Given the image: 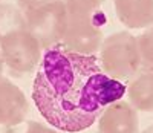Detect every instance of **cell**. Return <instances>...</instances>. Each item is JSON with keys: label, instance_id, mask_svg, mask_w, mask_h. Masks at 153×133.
I'll return each instance as SVG.
<instances>
[{"label": "cell", "instance_id": "9c48e42d", "mask_svg": "<svg viewBox=\"0 0 153 133\" xmlns=\"http://www.w3.org/2000/svg\"><path fill=\"white\" fill-rule=\"evenodd\" d=\"M127 98L138 112L153 113V71H139L127 84Z\"/></svg>", "mask_w": 153, "mask_h": 133}, {"label": "cell", "instance_id": "3957f363", "mask_svg": "<svg viewBox=\"0 0 153 133\" xmlns=\"http://www.w3.org/2000/svg\"><path fill=\"white\" fill-rule=\"evenodd\" d=\"M17 6L43 51L61 46L68 25L65 0H17Z\"/></svg>", "mask_w": 153, "mask_h": 133}, {"label": "cell", "instance_id": "9a60e30c", "mask_svg": "<svg viewBox=\"0 0 153 133\" xmlns=\"http://www.w3.org/2000/svg\"><path fill=\"white\" fill-rule=\"evenodd\" d=\"M0 3H2V0H0Z\"/></svg>", "mask_w": 153, "mask_h": 133}, {"label": "cell", "instance_id": "30bf717a", "mask_svg": "<svg viewBox=\"0 0 153 133\" xmlns=\"http://www.w3.org/2000/svg\"><path fill=\"white\" fill-rule=\"evenodd\" d=\"M22 26H28V23L19 6L0 3V38L6 32L16 28H22Z\"/></svg>", "mask_w": 153, "mask_h": 133}, {"label": "cell", "instance_id": "4fadbf2b", "mask_svg": "<svg viewBox=\"0 0 153 133\" xmlns=\"http://www.w3.org/2000/svg\"><path fill=\"white\" fill-rule=\"evenodd\" d=\"M3 68H5V63H3L2 55H0V77H3Z\"/></svg>", "mask_w": 153, "mask_h": 133}, {"label": "cell", "instance_id": "8992f818", "mask_svg": "<svg viewBox=\"0 0 153 133\" xmlns=\"http://www.w3.org/2000/svg\"><path fill=\"white\" fill-rule=\"evenodd\" d=\"M29 113L28 100L19 86L0 77V126L14 127L22 124Z\"/></svg>", "mask_w": 153, "mask_h": 133}, {"label": "cell", "instance_id": "5bb4252c", "mask_svg": "<svg viewBox=\"0 0 153 133\" xmlns=\"http://www.w3.org/2000/svg\"><path fill=\"white\" fill-rule=\"evenodd\" d=\"M141 133H153V126H150V127H147L146 130H143Z\"/></svg>", "mask_w": 153, "mask_h": 133}, {"label": "cell", "instance_id": "277c9868", "mask_svg": "<svg viewBox=\"0 0 153 133\" xmlns=\"http://www.w3.org/2000/svg\"><path fill=\"white\" fill-rule=\"evenodd\" d=\"M98 61L106 75L129 83L143 69L136 37L127 31L109 35L98 51Z\"/></svg>", "mask_w": 153, "mask_h": 133}, {"label": "cell", "instance_id": "7c38bea8", "mask_svg": "<svg viewBox=\"0 0 153 133\" xmlns=\"http://www.w3.org/2000/svg\"><path fill=\"white\" fill-rule=\"evenodd\" d=\"M25 133H65V132H60L54 127L42 124V123H37V121H29Z\"/></svg>", "mask_w": 153, "mask_h": 133}, {"label": "cell", "instance_id": "7a4b0ae2", "mask_svg": "<svg viewBox=\"0 0 153 133\" xmlns=\"http://www.w3.org/2000/svg\"><path fill=\"white\" fill-rule=\"evenodd\" d=\"M68 25L61 48L72 52L97 55L104 42L107 16L104 0H65Z\"/></svg>", "mask_w": 153, "mask_h": 133}, {"label": "cell", "instance_id": "ba28073f", "mask_svg": "<svg viewBox=\"0 0 153 133\" xmlns=\"http://www.w3.org/2000/svg\"><path fill=\"white\" fill-rule=\"evenodd\" d=\"M113 6L127 29H147L153 25V0H113Z\"/></svg>", "mask_w": 153, "mask_h": 133}, {"label": "cell", "instance_id": "5b68a950", "mask_svg": "<svg viewBox=\"0 0 153 133\" xmlns=\"http://www.w3.org/2000/svg\"><path fill=\"white\" fill-rule=\"evenodd\" d=\"M0 55L5 68L12 75L23 77L38 68L43 57V48L28 26H22L0 38Z\"/></svg>", "mask_w": 153, "mask_h": 133}, {"label": "cell", "instance_id": "52a82bcc", "mask_svg": "<svg viewBox=\"0 0 153 133\" xmlns=\"http://www.w3.org/2000/svg\"><path fill=\"white\" fill-rule=\"evenodd\" d=\"M138 110L129 101L109 104L98 118V133H138Z\"/></svg>", "mask_w": 153, "mask_h": 133}, {"label": "cell", "instance_id": "6da1fadb", "mask_svg": "<svg viewBox=\"0 0 153 133\" xmlns=\"http://www.w3.org/2000/svg\"><path fill=\"white\" fill-rule=\"evenodd\" d=\"M126 94V83L106 75L98 55L61 46L43 52L32 83V101L40 116L65 133L92 127L107 106Z\"/></svg>", "mask_w": 153, "mask_h": 133}, {"label": "cell", "instance_id": "8fae6325", "mask_svg": "<svg viewBox=\"0 0 153 133\" xmlns=\"http://www.w3.org/2000/svg\"><path fill=\"white\" fill-rule=\"evenodd\" d=\"M136 40L143 63L141 71H153V25L144 29V32L136 37Z\"/></svg>", "mask_w": 153, "mask_h": 133}]
</instances>
